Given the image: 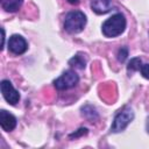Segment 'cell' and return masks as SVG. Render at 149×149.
Returning <instances> with one entry per match:
<instances>
[{"instance_id": "cell-11", "label": "cell", "mask_w": 149, "mask_h": 149, "mask_svg": "<svg viewBox=\"0 0 149 149\" xmlns=\"http://www.w3.org/2000/svg\"><path fill=\"white\" fill-rule=\"evenodd\" d=\"M140 69H141V59H140L139 57H136V58H132L130 62H129L128 65H127V70H128V72L132 73V72L137 71V70H140Z\"/></svg>"}, {"instance_id": "cell-9", "label": "cell", "mask_w": 149, "mask_h": 149, "mask_svg": "<svg viewBox=\"0 0 149 149\" xmlns=\"http://www.w3.org/2000/svg\"><path fill=\"white\" fill-rule=\"evenodd\" d=\"M1 2V7L6 10V12H16L19 10V8L22 6L23 0H0Z\"/></svg>"}, {"instance_id": "cell-16", "label": "cell", "mask_w": 149, "mask_h": 149, "mask_svg": "<svg viewBox=\"0 0 149 149\" xmlns=\"http://www.w3.org/2000/svg\"><path fill=\"white\" fill-rule=\"evenodd\" d=\"M1 31H2V43H1V49H3V44H5V29L2 28Z\"/></svg>"}, {"instance_id": "cell-14", "label": "cell", "mask_w": 149, "mask_h": 149, "mask_svg": "<svg viewBox=\"0 0 149 149\" xmlns=\"http://www.w3.org/2000/svg\"><path fill=\"white\" fill-rule=\"evenodd\" d=\"M141 73L144 78L149 79V64H144L141 66Z\"/></svg>"}, {"instance_id": "cell-2", "label": "cell", "mask_w": 149, "mask_h": 149, "mask_svg": "<svg viewBox=\"0 0 149 149\" xmlns=\"http://www.w3.org/2000/svg\"><path fill=\"white\" fill-rule=\"evenodd\" d=\"M86 24V16L80 10H72L65 15L64 28L70 34L80 33Z\"/></svg>"}, {"instance_id": "cell-18", "label": "cell", "mask_w": 149, "mask_h": 149, "mask_svg": "<svg viewBox=\"0 0 149 149\" xmlns=\"http://www.w3.org/2000/svg\"><path fill=\"white\" fill-rule=\"evenodd\" d=\"M146 128H147V132L149 133V118L147 119V125H146Z\"/></svg>"}, {"instance_id": "cell-10", "label": "cell", "mask_w": 149, "mask_h": 149, "mask_svg": "<svg viewBox=\"0 0 149 149\" xmlns=\"http://www.w3.org/2000/svg\"><path fill=\"white\" fill-rule=\"evenodd\" d=\"M69 65H71L72 68L83 70V69L85 68V65H86V59H85L84 56H81V55H76V56H73V57L69 61Z\"/></svg>"}, {"instance_id": "cell-6", "label": "cell", "mask_w": 149, "mask_h": 149, "mask_svg": "<svg viewBox=\"0 0 149 149\" xmlns=\"http://www.w3.org/2000/svg\"><path fill=\"white\" fill-rule=\"evenodd\" d=\"M28 45L26 40L20 35H12L8 40V50L14 55H22L26 52Z\"/></svg>"}, {"instance_id": "cell-3", "label": "cell", "mask_w": 149, "mask_h": 149, "mask_svg": "<svg viewBox=\"0 0 149 149\" xmlns=\"http://www.w3.org/2000/svg\"><path fill=\"white\" fill-rule=\"evenodd\" d=\"M133 119H134L133 109L129 108V107L123 108L114 118V121H113L112 127H111V132L112 133H120V132H122L133 121Z\"/></svg>"}, {"instance_id": "cell-17", "label": "cell", "mask_w": 149, "mask_h": 149, "mask_svg": "<svg viewBox=\"0 0 149 149\" xmlns=\"http://www.w3.org/2000/svg\"><path fill=\"white\" fill-rule=\"evenodd\" d=\"M68 1H69L71 5H77V3L79 2V0H68Z\"/></svg>"}, {"instance_id": "cell-1", "label": "cell", "mask_w": 149, "mask_h": 149, "mask_svg": "<svg viewBox=\"0 0 149 149\" xmlns=\"http://www.w3.org/2000/svg\"><path fill=\"white\" fill-rule=\"evenodd\" d=\"M126 29V19L121 13L112 15L107 19L101 27V31L106 37H116Z\"/></svg>"}, {"instance_id": "cell-7", "label": "cell", "mask_w": 149, "mask_h": 149, "mask_svg": "<svg viewBox=\"0 0 149 149\" xmlns=\"http://www.w3.org/2000/svg\"><path fill=\"white\" fill-rule=\"evenodd\" d=\"M0 125L3 130L10 132L16 127V118L9 112L1 109L0 111Z\"/></svg>"}, {"instance_id": "cell-15", "label": "cell", "mask_w": 149, "mask_h": 149, "mask_svg": "<svg viewBox=\"0 0 149 149\" xmlns=\"http://www.w3.org/2000/svg\"><path fill=\"white\" fill-rule=\"evenodd\" d=\"M83 109H85V111H86V107H84ZM85 111H83V113H84V115H85V116H87V113H85ZM90 114H91V120H93V115H97V113L94 112V109L90 111ZM97 116H98V115H97Z\"/></svg>"}, {"instance_id": "cell-12", "label": "cell", "mask_w": 149, "mask_h": 149, "mask_svg": "<svg viewBox=\"0 0 149 149\" xmlns=\"http://www.w3.org/2000/svg\"><path fill=\"white\" fill-rule=\"evenodd\" d=\"M127 56H128V50H127V48H121V49H119V51H118V59H119V62L123 63V62L126 61Z\"/></svg>"}, {"instance_id": "cell-5", "label": "cell", "mask_w": 149, "mask_h": 149, "mask_svg": "<svg viewBox=\"0 0 149 149\" xmlns=\"http://www.w3.org/2000/svg\"><path fill=\"white\" fill-rule=\"evenodd\" d=\"M0 88H1V93L2 97L5 98V100L9 104V105H16L20 100V94L19 92L14 88V86L12 85V83L9 80H2L0 84Z\"/></svg>"}, {"instance_id": "cell-4", "label": "cell", "mask_w": 149, "mask_h": 149, "mask_svg": "<svg viewBox=\"0 0 149 149\" xmlns=\"http://www.w3.org/2000/svg\"><path fill=\"white\" fill-rule=\"evenodd\" d=\"M79 81V77L78 74L72 71V70H68L65 71L61 77H58L54 84H55V87L59 91H63V90H69L73 86H76Z\"/></svg>"}, {"instance_id": "cell-8", "label": "cell", "mask_w": 149, "mask_h": 149, "mask_svg": "<svg viewBox=\"0 0 149 149\" xmlns=\"http://www.w3.org/2000/svg\"><path fill=\"white\" fill-rule=\"evenodd\" d=\"M91 8L95 14H106L112 9V0H92Z\"/></svg>"}, {"instance_id": "cell-13", "label": "cell", "mask_w": 149, "mask_h": 149, "mask_svg": "<svg viewBox=\"0 0 149 149\" xmlns=\"http://www.w3.org/2000/svg\"><path fill=\"white\" fill-rule=\"evenodd\" d=\"M85 134H87V129L86 128H79L76 133H73V134H71L70 135V137L72 139V137H78V136H80V135H85Z\"/></svg>"}]
</instances>
